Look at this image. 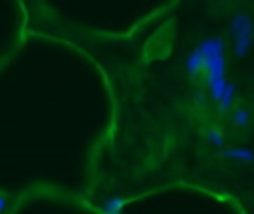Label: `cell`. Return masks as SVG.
Segmentation results:
<instances>
[{
    "label": "cell",
    "instance_id": "obj_6",
    "mask_svg": "<svg viewBox=\"0 0 254 214\" xmlns=\"http://www.w3.org/2000/svg\"><path fill=\"white\" fill-rule=\"evenodd\" d=\"M220 157L230 159V160H238V162H252L254 160V153L246 147H232V149H224L220 151Z\"/></svg>",
    "mask_w": 254,
    "mask_h": 214
},
{
    "label": "cell",
    "instance_id": "obj_1",
    "mask_svg": "<svg viewBox=\"0 0 254 214\" xmlns=\"http://www.w3.org/2000/svg\"><path fill=\"white\" fill-rule=\"evenodd\" d=\"M58 83L54 44L28 30L0 61V198L16 204L52 190Z\"/></svg>",
    "mask_w": 254,
    "mask_h": 214
},
{
    "label": "cell",
    "instance_id": "obj_4",
    "mask_svg": "<svg viewBox=\"0 0 254 214\" xmlns=\"http://www.w3.org/2000/svg\"><path fill=\"white\" fill-rule=\"evenodd\" d=\"M230 36H232V44H234V55L236 57H244L250 52L252 40H254V26L248 14L240 12L232 18L230 22Z\"/></svg>",
    "mask_w": 254,
    "mask_h": 214
},
{
    "label": "cell",
    "instance_id": "obj_5",
    "mask_svg": "<svg viewBox=\"0 0 254 214\" xmlns=\"http://www.w3.org/2000/svg\"><path fill=\"white\" fill-rule=\"evenodd\" d=\"M202 65H204V61H202V54H200V50L196 48V50L187 57V61H185V67H187L189 77H192V79H200V77H202Z\"/></svg>",
    "mask_w": 254,
    "mask_h": 214
},
{
    "label": "cell",
    "instance_id": "obj_8",
    "mask_svg": "<svg viewBox=\"0 0 254 214\" xmlns=\"http://www.w3.org/2000/svg\"><path fill=\"white\" fill-rule=\"evenodd\" d=\"M232 125L234 127H238V129H244V127H248V123H250V111L246 109V107H236L234 111H232Z\"/></svg>",
    "mask_w": 254,
    "mask_h": 214
},
{
    "label": "cell",
    "instance_id": "obj_7",
    "mask_svg": "<svg viewBox=\"0 0 254 214\" xmlns=\"http://www.w3.org/2000/svg\"><path fill=\"white\" fill-rule=\"evenodd\" d=\"M234 93H236V85H234L232 81H226L224 91H222L220 99L216 101V103H218V113H220V115H224V113L232 107V103H234Z\"/></svg>",
    "mask_w": 254,
    "mask_h": 214
},
{
    "label": "cell",
    "instance_id": "obj_10",
    "mask_svg": "<svg viewBox=\"0 0 254 214\" xmlns=\"http://www.w3.org/2000/svg\"><path fill=\"white\" fill-rule=\"evenodd\" d=\"M204 135H206V139H208L214 147H222V145H224V133H222L220 129H216V127H208Z\"/></svg>",
    "mask_w": 254,
    "mask_h": 214
},
{
    "label": "cell",
    "instance_id": "obj_9",
    "mask_svg": "<svg viewBox=\"0 0 254 214\" xmlns=\"http://www.w3.org/2000/svg\"><path fill=\"white\" fill-rule=\"evenodd\" d=\"M127 204L125 198H109L105 200V204L101 206V212H107V214H117L123 210V206Z\"/></svg>",
    "mask_w": 254,
    "mask_h": 214
},
{
    "label": "cell",
    "instance_id": "obj_2",
    "mask_svg": "<svg viewBox=\"0 0 254 214\" xmlns=\"http://www.w3.org/2000/svg\"><path fill=\"white\" fill-rule=\"evenodd\" d=\"M28 32L24 0H0V61L20 44Z\"/></svg>",
    "mask_w": 254,
    "mask_h": 214
},
{
    "label": "cell",
    "instance_id": "obj_3",
    "mask_svg": "<svg viewBox=\"0 0 254 214\" xmlns=\"http://www.w3.org/2000/svg\"><path fill=\"white\" fill-rule=\"evenodd\" d=\"M202 54V77L206 79L210 97L214 101L220 99L226 85V59H224V42L218 36H212L196 46Z\"/></svg>",
    "mask_w": 254,
    "mask_h": 214
}]
</instances>
